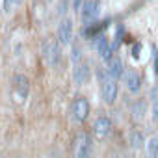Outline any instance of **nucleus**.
Instances as JSON below:
<instances>
[{"label":"nucleus","instance_id":"nucleus-2","mask_svg":"<svg viewBox=\"0 0 158 158\" xmlns=\"http://www.w3.org/2000/svg\"><path fill=\"white\" fill-rule=\"evenodd\" d=\"M88 115H89V102L84 97L74 99V102H73V117H74V121L82 123V121L88 119Z\"/></svg>","mask_w":158,"mask_h":158},{"label":"nucleus","instance_id":"nucleus-15","mask_svg":"<svg viewBox=\"0 0 158 158\" xmlns=\"http://www.w3.org/2000/svg\"><path fill=\"white\" fill-rule=\"evenodd\" d=\"M132 112H134V117H141L143 112H145V102H143V101H138V102L134 104Z\"/></svg>","mask_w":158,"mask_h":158},{"label":"nucleus","instance_id":"nucleus-6","mask_svg":"<svg viewBox=\"0 0 158 158\" xmlns=\"http://www.w3.org/2000/svg\"><path fill=\"white\" fill-rule=\"evenodd\" d=\"M71 35H73V23L71 19H63L60 28H58V39L61 45H67L71 41Z\"/></svg>","mask_w":158,"mask_h":158},{"label":"nucleus","instance_id":"nucleus-11","mask_svg":"<svg viewBox=\"0 0 158 158\" xmlns=\"http://www.w3.org/2000/svg\"><path fill=\"white\" fill-rule=\"evenodd\" d=\"M121 73H123V63L119 58H112L108 61V74L112 78H121Z\"/></svg>","mask_w":158,"mask_h":158},{"label":"nucleus","instance_id":"nucleus-21","mask_svg":"<svg viewBox=\"0 0 158 158\" xmlns=\"http://www.w3.org/2000/svg\"><path fill=\"white\" fill-rule=\"evenodd\" d=\"M152 114H154V121H158V102H154V108H152Z\"/></svg>","mask_w":158,"mask_h":158},{"label":"nucleus","instance_id":"nucleus-5","mask_svg":"<svg viewBox=\"0 0 158 158\" xmlns=\"http://www.w3.org/2000/svg\"><path fill=\"white\" fill-rule=\"evenodd\" d=\"M99 15V2L97 0H88L84 4V10H82V21L88 24L91 21H95Z\"/></svg>","mask_w":158,"mask_h":158},{"label":"nucleus","instance_id":"nucleus-14","mask_svg":"<svg viewBox=\"0 0 158 158\" xmlns=\"http://www.w3.org/2000/svg\"><path fill=\"white\" fill-rule=\"evenodd\" d=\"M147 152L151 156H158V136L156 138H151V141L147 143Z\"/></svg>","mask_w":158,"mask_h":158},{"label":"nucleus","instance_id":"nucleus-3","mask_svg":"<svg viewBox=\"0 0 158 158\" xmlns=\"http://www.w3.org/2000/svg\"><path fill=\"white\" fill-rule=\"evenodd\" d=\"M91 152V138L86 132H80L76 136V145H74V154L78 158H86Z\"/></svg>","mask_w":158,"mask_h":158},{"label":"nucleus","instance_id":"nucleus-17","mask_svg":"<svg viewBox=\"0 0 158 158\" xmlns=\"http://www.w3.org/2000/svg\"><path fill=\"white\" fill-rule=\"evenodd\" d=\"M73 61L74 63L80 61V48H78V47H73Z\"/></svg>","mask_w":158,"mask_h":158},{"label":"nucleus","instance_id":"nucleus-16","mask_svg":"<svg viewBox=\"0 0 158 158\" xmlns=\"http://www.w3.org/2000/svg\"><path fill=\"white\" fill-rule=\"evenodd\" d=\"M21 0H4V11H10L13 8V4H19Z\"/></svg>","mask_w":158,"mask_h":158},{"label":"nucleus","instance_id":"nucleus-9","mask_svg":"<svg viewBox=\"0 0 158 158\" xmlns=\"http://www.w3.org/2000/svg\"><path fill=\"white\" fill-rule=\"evenodd\" d=\"M95 134L99 136V138H102V136H106L108 132H110V128H112V121L108 119V117H99L97 121H95Z\"/></svg>","mask_w":158,"mask_h":158},{"label":"nucleus","instance_id":"nucleus-18","mask_svg":"<svg viewBox=\"0 0 158 158\" xmlns=\"http://www.w3.org/2000/svg\"><path fill=\"white\" fill-rule=\"evenodd\" d=\"M139 52H141V45H139V43H136V45L132 47V58H136V60H138V58H139Z\"/></svg>","mask_w":158,"mask_h":158},{"label":"nucleus","instance_id":"nucleus-4","mask_svg":"<svg viewBox=\"0 0 158 158\" xmlns=\"http://www.w3.org/2000/svg\"><path fill=\"white\" fill-rule=\"evenodd\" d=\"M102 95H104V101L108 104H112L117 97V84H115V78H112L108 74V78L102 82Z\"/></svg>","mask_w":158,"mask_h":158},{"label":"nucleus","instance_id":"nucleus-7","mask_svg":"<svg viewBox=\"0 0 158 158\" xmlns=\"http://www.w3.org/2000/svg\"><path fill=\"white\" fill-rule=\"evenodd\" d=\"M76 67H74V82L76 84H84L88 78H89V67H88V63H74Z\"/></svg>","mask_w":158,"mask_h":158},{"label":"nucleus","instance_id":"nucleus-13","mask_svg":"<svg viewBox=\"0 0 158 158\" xmlns=\"http://www.w3.org/2000/svg\"><path fill=\"white\" fill-rule=\"evenodd\" d=\"M130 145L136 147V149L143 145V136H141V132H138V130H132V132H130Z\"/></svg>","mask_w":158,"mask_h":158},{"label":"nucleus","instance_id":"nucleus-1","mask_svg":"<svg viewBox=\"0 0 158 158\" xmlns=\"http://www.w3.org/2000/svg\"><path fill=\"white\" fill-rule=\"evenodd\" d=\"M43 58L50 67H56L60 63V45L56 41H45L43 45Z\"/></svg>","mask_w":158,"mask_h":158},{"label":"nucleus","instance_id":"nucleus-20","mask_svg":"<svg viewBox=\"0 0 158 158\" xmlns=\"http://www.w3.org/2000/svg\"><path fill=\"white\" fill-rule=\"evenodd\" d=\"M80 6H82V0H73V8L78 11V10H80Z\"/></svg>","mask_w":158,"mask_h":158},{"label":"nucleus","instance_id":"nucleus-10","mask_svg":"<svg viewBox=\"0 0 158 158\" xmlns=\"http://www.w3.org/2000/svg\"><path fill=\"white\" fill-rule=\"evenodd\" d=\"M99 54H101V58L102 60H106V61H110L112 60V50H114V47H110V43L102 37V35H99Z\"/></svg>","mask_w":158,"mask_h":158},{"label":"nucleus","instance_id":"nucleus-8","mask_svg":"<svg viewBox=\"0 0 158 158\" xmlns=\"http://www.w3.org/2000/svg\"><path fill=\"white\" fill-rule=\"evenodd\" d=\"M15 91H17V97L19 99H26L28 95V78L19 74L15 76Z\"/></svg>","mask_w":158,"mask_h":158},{"label":"nucleus","instance_id":"nucleus-19","mask_svg":"<svg viewBox=\"0 0 158 158\" xmlns=\"http://www.w3.org/2000/svg\"><path fill=\"white\" fill-rule=\"evenodd\" d=\"M152 52H154V54H152V56H154V71L158 73V48L152 47Z\"/></svg>","mask_w":158,"mask_h":158},{"label":"nucleus","instance_id":"nucleus-12","mask_svg":"<svg viewBox=\"0 0 158 158\" xmlns=\"http://www.w3.org/2000/svg\"><path fill=\"white\" fill-rule=\"evenodd\" d=\"M127 86L132 93H138L139 91V76L136 74V71H128L127 73Z\"/></svg>","mask_w":158,"mask_h":158},{"label":"nucleus","instance_id":"nucleus-22","mask_svg":"<svg viewBox=\"0 0 158 158\" xmlns=\"http://www.w3.org/2000/svg\"><path fill=\"white\" fill-rule=\"evenodd\" d=\"M152 99H154V101L158 99V88H154V89H152Z\"/></svg>","mask_w":158,"mask_h":158}]
</instances>
